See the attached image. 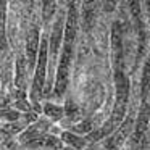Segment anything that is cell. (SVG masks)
<instances>
[{
  "label": "cell",
  "mask_w": 150,
  "mask_h": 150,
  "mask_svg": "<svg viewBox=\"0 0 150 150\" xmlns=\"http://www.w3.org/2000/svg\"><path fill=\"white\" fill-rule=\"evenodd\" d=\"M78 33H79V7L78 4H66V23H65V33H63V44L62 49H60L55 86H53V92H52L57 98H62L65 95L66 86H68L71 63L76 52Z\"/></svg>",
  "instance_id": "obj_1"
},
{
  "label": "cell",
  "mask_w": 150,
  "mask_h": 150,
  "mask_svg": "<svg viewBox=\"0 0 150 150\" xmlns=\"http://www.w3.org/2000/svg\"><path fill=\"white\" fill-rule=\"evenodd\" d=\"M29 66H28L26 57H24V52H18L16 57H15L13 62V84L15 89L18 91H24L28 92V86H29Z\"/></svg>",
  "instance_id": "obj_2"
},
{
  "label": "cell",
  "mask_w": 150,
  "mask_h": 150,
  "mask_svg": "<svg viewBox=\"0 0 150 150\" xmlns=\"http://www.w3.org/2000/svg\"><path fill=\"white\" fill-rule=\"evenodd\" d=\"M53 124L50 123L49 120H45V118H39L37 121H34L33 124H29V126L26 127V129L23 131V132L18 134V142L21 144H31V142H36V140H39L40 137H44L45 134H49V131L52 129Z\"/></svg>",
  "instance_id": "obj_3"
},
{
  "label": "cell",
  "mask_w": 150,
  "mask_h": 150,
  "mask_svg": "<svg viewBox=\"0 0 150 150\" xmlns=\"http://www.w3.org/2000/svg\"><path fill=\"white\" fill-rule=\"evenodd\" d=\"M8 4L0 2V66L4 65L5 58L10 57V42H8L7 18H8Z\"/></svg>",
  "instance_id": "obj_4"
},
{
  "label": "cell",
  "mask_w": 150,
  "mask_h": 150,
  "mask_svg": "<svg viewBox=\"0 0 150 150\" xmlns=\"http://www.w3.org/2000/svg\"><path fill=\"white\" fill-rule=\"evenodd\" d=\"M65 107L60 103H57V102H50V100H45L42 102V105H40V115H42L45 120H49L52 124L55 123H60V121L65 118Z\"/></svg>",
  "instance_id": "obj_5"
},
{
  "label": "cell",
  "mask_w": 150,
  "mask_h": 150,
  "mask_svg": "<svg viewBox=\"0 0 150 150\" xmlns=\"http://www.w3.org/2000/svg\"><path fill=\"white\" fill-rule=\"evenodd\" d=\"M58 139L62 140L63 147H68L71 150H84L89 147V142L86 139V136H78V134L71 132V131H62L58 136Z\"/></svg>",
  "instance_id": "obj_6"
},
{
  "label": "cell",
  "mask_w": 150,
  "mask_h": 150,
  "mask_svg": "<svg viewBox=\"0 0 150 150\" xmlns=\"http://www.w3.org/2000/svg\"><path fill=\"white\" fill-rule=\"evenodd\" d=\"M23 115L20 111L13 110L11 107L8 108H4V110H0V121H5V124H10V123H15V121L21 120Z\"/></svg>",
  "instance_id": "obj_7"
},
{
  "label": "cell",
  "mask_w": 150,
  "mask_h": 150,
  "mask_svg": "<svg viewBox=\"0 0 150 150\" xmlns=\"http://www.w3.org/2000/svg\"><path fill=\"white\" fill-rule=\"evenodd\" d=\"M120 150H131V149H129V145H127V144H124V145H123V147H121V149H120Z\"/></svg>",
  "instance_id": "obj_8"
}]
</instances>
